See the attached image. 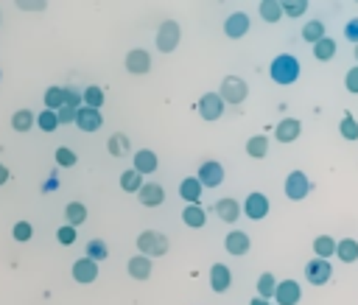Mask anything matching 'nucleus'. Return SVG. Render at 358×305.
I'll list each match as a JSON object with an SVG mask.
<instances>
[{"mask_svg":"<svg viewBox=\"0 0 358 305\" xmlns=\"http://www.w3.org/2000/svg\"><path fill=\"white\" fill-rule=\"evenodd\" d=\"M299 62H296V56H291V53H280V56H274L271 59V64H268V76H271V81L274 84H280V87H288V84H294L296 78H299Z\"/></svg>","mask_w":358,"mask_h":305,"instance_id":"nucleus-1","label":"nucleus"},{"mask_svg":"<svg viewBox=\"0 0 358 305\" xmlns=\"http://www.w3.org/2000/svg\"><path fill=\"white\" fill-rule=\"evenodd\" d=\"M179 39H182V28H179V22H176V20H162L159 28H157V34H154V45H157V50H159V53H171V50L179 48Z\"/></svg>","mask_w":358,"mask_h":305,"instance_id":"nucleus-2","label":"nucleus"},{"mask_svg":"<svg viewBox=\"0 0 358 305\" xmlns=\"http://www.w3.org/2000/svg\"><path fill=\"white\" fill-rule=\"evenodd\" d=\"M137 252L145 257H162L168 255V238L157 229H143L137 235Z\"/></svg>","mask_w":358,"mask_h":305,"instance_id":"nucleus-3","label":"nucleus"},{"mask_svg":"<svg viewBox=\"0 0 358 305\" xmlns=\"http://www.w3.org/2000/svg\"><path fill=\"white\" fill-rule=\"evenodd\" d=\"M218 95H221L224 104H243L246 95H249V84L241 76H224L221 87H218Z\"/></svg>","mask_w":358,"mask_h":305,"instance_id":"nucleus-4","label":"nucleus"},{"mask_svg":"<svg viewBox=\"0 0 358 305\" xmlns=\"http://www.w3.org/2000/svg\"><path fill=\"white\" fill-rule=\"evenodd\" d=\"M282 190H285V196H288L291 201H302V199L310 193V179H308V173H305V171H291V173L285 176Z\"/></svg>","mask_w":358,"mask_h":305,"instance_id":"nucleus-5","label":"nucleus"},{"mask_svg":"<svg viewBox=\"0 0 358 305\" xmlns=\"http://www.w3.org/2000/svg\"><path fill=\"white\" fill-rule=\"evenodd\" d=\"M268 196L266 193H260V190H252L246 199H243V204H241V210L246 213V218H252V221H263L266 215H268Z\"/></svg>","mask_w":358,"mask_h":305,"instance_id":"nucleus-6","label":"nucleus"},{"mask_svg":"<svg viewBox=\"0 0 358 305\" xmlns=\"http://www.w3.org/2000/svg\"><path fill=\"white\" fill-rule=\"evenodd\" d=\"M330 277H333V266H330V260L310 257V260L305 263V280H308L310 285H324Z\"/></svg>","mask_w":358,"mask_h":305,"instance_id":"nucleus-7","label":"nucleus"},{"mask_svg":"<svg viewBox=\"0 0 358 305\" xmlns=\"http://www.w3.org/2000/svg\"><path fill=\"white\" fill-rule=\"evenodd\" d=\"M196 179L201 182V187H218V185L224 182V165H221L218 159H204V162L199 165Z\"/></svg>","mask_w":358,"mask_h":305,"instance_id":"nucleus-8","label":"nucleus"},{"mask_svg":"<svg viewBox=\"0 0 358 305\" xmlns=\"http://www.w3.org/2000/svg\"><path fill=\"white\" fill-rule=\"evenodd\" d=\"M123 64H126V73H131V76H145V73L151 70V53L143 50V48H131V50L126 53Z\"/></svg>","mask_w":358,"mask_h":305,"instance_id":"nucleus-9","label":"nucleus"},{"mask_svg":"<svg viewBox=\"0 0 358 305\" xmlns=\"http://www.w3.org/2000/svg\"><path fill=\"white\" fill-rule=\"evenodd\" d=\"M70 274H73V280H76V283L90 285V283H95V280H98V263H95V260H90V257H78V260H73Z\"/></svg>","mask_w":358,"mask_h":305,"instance_id":"nucleus-10","label":"nucleus"},{"mask_svg":"<svg viewBox=\"0 0 358 305\" xmlns=\"http://www.w3.org/2000/svg\"><path fill=\"white\" fill-rule=\"evenodd\" d=\"M199 115H201V120H218V118L224 115V101H221V95H218V92H204V95L199 98Z\"/></svg>","mask_w":358,"mask_h":305,"instance_id":"nucleus-11","label":"nucleus"},{"mask_svg":"<svg viewBox=\"0 0 358 305\" xmlns=\"http://www.w3.org/2000/svg\"><path fill=\"white\" fill-rule=\"evenodd\" d=\"M302 299V288L296 280H280L274 288V302L277 305H296Z\"/></svg>","mask_w":358,"mask_h":305,"instance_id":"nucleus-12","label":"nucleus"},{"mask_svg":"<svg viewBox=\"0 0 358 305\" xmlns=\"http://www.w3.org/2000/svg\"><path fill=\"white\" fill-rule=\"evenodd\" d=\"M249 25H252V20H249L246 11H232V14L224 20V34H227L229 39H241V36H246Z\"/></svg>","mask_w":358,"mask_h":305,"instance_id":"nucleus-13","label":"nucleus"},{"mask_svg":"<svg viewBox=\"0 0 358 305\" xmlns=\"http://www.w3.org/2000/svg\"><path fill=\"white\" fill-rule=\"evenodd\" d=\"M76 126H78L81 132H87V134L98 132V129L103 126V115H101V109H90V106H81V109L76 112Z\"/></svg>","mask_w":358,"mask_h":305,"instance_id":"nucleus-14","label":"nucleus"},{"mask_svg":"<svg viewBox=\"0 0 358 305\" xmlns=\"http://www.w3.org/2000/svg\"><path fill=\"white\" fill-rule=\"evenodd\" d=\"M137 201L143 207H159L165 201V187L157 182H143V187L137 190Z\"/></svg>","mask_w":358,"mask_h":305,"instance_id":"nucleus-15","label":"nucleus"},{"mask_svg":"<svg viewBox=\"0 0 358 305\" xmlns=\"http://www.w3.org/2000/svg\"><path fill=\"white\" fill-rule=\"evenodd\" d=\"M229 285H232V271H229V266L213 263V266H210V288H213L215 294H224V291H229Z\"/></svg>","mask_w":358,"mask_h":305,"instance_id":"nucleus-16","label":"nucleus"},{"mask_svg":"<svg viewBox=\"0 0 358 305\" xmlns=\"http://www.w3.org/2000/svg\"><path fill=\"white\" fill-rule=\"evenodd\" d=\"M140 176H145V173H154L157 168H159V157H157V151H151V148H140V151H134V165H131Z\"/></svg>","mask_w":358,"mask_h":305,"instance_id":"nucleus-17","label":"nucleus"},{"mask_svg":"<svg viewBox=\"0 0 358 305\" xmlns=\"http://www.w3.org/2000/svg\"><path fill=\"white\" fill-rule=\"evenodd\" d=\"M224 246H227L229 255H246L252 249V238L243 229H229L227 238H224Z\"/></svg>","mask_w":358,"mask_h":305,"instance_id":"nucleus-18","label":"nucleus"},{"mask_svg":"<svg viewBox=\"0 0 358 305\" xmlns=\"http://www.w3.org/2000/svg\"><path fill=\"white\" fill-rule=\"evenodd\" d=\"M126 271H129L131 280H148L151 271H154V263H151V257H145V255H131L129 263H126Z\"/></svg>","mask_w":358,"mask_h":305,"instance_id":"nucleus-19","label":"nucleus"},{"mask_svg":"<svg viewBox=\"0 0 358 305\" xmlns=\"http://www.w3.org/2000/svg\"><path fill=\"white\" fill-rule=\"evenodd\" d=\"M299 134H302L299 118H282V120L277 123V129H274V137H277L280 143H294Z\"/></svg>","mask_w":358,"mask_h":305,"instance_id":"nucleus-20","label":"nucleus"},{"mask_svg":"<svg viewBox=\"0 0 358 305\" xmlns=\"http://www.w3.org/2000/svg\"><path fill=\"white\" fill-rule=\"evenodd\" d=\"M241 213H243V210H241V201H235V199H229V196L215 201V215H218L224 224H235V221L241 218Z\"/></svg>","mask_w":358,"mask_h":305,"instance_id":"nucleus-21","label":"nucleus"},{"mask_svg":"<svg viewBox=\"0 0 358 305\" xmlns=\"http://www.w3.org/2000/svg\"><path fill=\"white\" fill-rule=\"evenodd\" d=\"M182 224L190 229H201L207 224V210L201 204H187L182 207Z\"/></svg>","mask_w":358,"mask_h":305,"instance_id":"nucleus-22","label":"nucleus"},{"mask_svg":"<svg viewBox=\"0 0 358 305\" xmlns=\"http://www.w3.org/2000/svg\"><path fill=\"white\" fill-rule=\"evenodd\" d=\"M201 182L196 179V176H185L182 182H179V196L187 201V204H199L201 201Z\"/></svg>","mask_w":358,"mask_h":305,"instance_id":"nucleus-23","label":"nucleus"},{"mask_svg":"<svg viewBox=\"0 0 358 305\" xmlns=\"http://www.w3.org/2000/svg\"><path fill=\"white\" fill-rule=\"evenodd\" d=\"M31 126H36V115H34L31 109L22 106V109H17V112L11 115V129H14V132H22V134H25V132H31Z\"/></svg>","mask_w":358,"mask_h":305,"instance_id":"nucleus-24","label":"nucleus"},{"mask_svg":"<svg viewBox=\"0 0 358 305\" xmlns=\"http://www.w3.org/2000/svg\"><path fill=\"white\" fill-rule=\"evenodd\" d=\"M336 257L344 260V263H355V260H358V241H355V238L336 241Z\"/></svg>","mask_w":358,"mask_h":305,"instance_id":"nucleus-25","label":"nucleus"},{"mask_svg":"<svg viewBox=\"0 0 358 305\" xmlns=\"http://www.w3.org/2000/svg\"><path fill=\"white\" fill-rule=\"evenodd\" d=\"M246 154H249L252 159H263V157L268 154V137H266V134L249 137V140H246Z\"/></svg>","mask_w":358,"mask_h":305,"instance_id":"nucleus-26","label":"nucleus"},{"mask_svg":"<svg viewBox=\"0 0 358 305\" xmlns=\"http://www.w3.org/2000/svg\"><path fill=\"white\" fill-rule=\"evenodd\" d=\"M87 221V207L81 204V201H70L67 207H64V224H70V227H81Z\"/></svg>","mask_w":358,"mask_h":305,"instance_id":"nucleus-27","label":"nucleus"},{"mask_svg":"<svg viewBox=\"0 0 358 305\" xmlns=\"http://www.w3.org/2000/svg\"><path fill=\"white\" fill-rule=\"evenodd\" d=\"M313 252H316V257H322V260L333 257V255H336V238H333V235H316V238H313Z\"/></svg>","mask_w":358,"mask_h":305,"instance_id":"nucleus-28","label":"nucleus"},{"mask_svg":"<svg viewBox=\"0 0 358 305\" xmlns=\"http://www.w3.org/2000/svg\"><path fill=\"white\" fill-rule=\"evenodd\" d=\"M42 101H45V109H50V112H59L62 106H64V87H48L45 90V95H42Z\"/></svg>","mask_w":358,"mask_h":305,"instance_id":"nucleus-29","label":"nucleus"},{"mask_svg":"<svg viewBox=\"0 0 358 305\" xmlns=\"http://www.w3.org/2000/svg\"><path fill=\"white\" fill-rule=\"evenodd\" d=\"M129 137L123 134V132H115V134H109V140H106V151L112 154V157H123V154H129Z\"/></svg>","mask_w":358,"mask_h":305,"instance_id":"nucleus-30","label":"nucleus"},{"mask_svg":"<svg viewBox=\"0 0 358 305\" xmlns=\"http://www.w3.org/2000/svg\"><path fill=\"white\" fill-rule=\"evenodd\" d=\"M117 182H120V190H123V193H137V190L143 187V176H140L134 168H126Z\"/></svg>","mask_w":358,"mask_h":305,"instance_id":"nucleus-31","label":"nucleus"},{"mask_svg":"<svg viewBox=\"0 0 358 305\" xmlns=\"http://www.w3.org/2000/svg\"><path fill=\"white\" fill-rule=\"evenodd\" d=\"M257 11H260V20L277 22V20L282 17V3H280V0H263V3L257 6Z\"/></svg>","mask_w":358,"mask_h":305,"instance_id":"nucleus-32","label":"nucleus"},{"mask_svg":"<svg viewBox=\"0 0 358 305\" xmlns=\"http://www.w3.org/2000/svg\"><path fill=\"white\" fill-rule=\"evenodd\" d=\"M324 36H327V34H324V22H322V20H310V22L302 25V39H305V42L316 45V42L324 39Z\"/></svg>","mask_w":358,"mask_h":305,"instance_id":"nucleus-33","label":"nucleus"},{"mask_svg":"<svg viewBox=\"0 0 358 305\" xmlns=\"http://www.w3.org/2000/svg\"><path fill=\"white\" fill-rule=\"evenodd\" d=\"M81 104L90 106V109H101V104H103V90H101L98 84L84 87V90H81Z\"/></svg>","mask_w":358,"mask_h":305,"instance_id":"nucleus-34","label":"nucleus"},{"mask_svg":"<svg viewBox=\"0 0 358 305\" xmlns=\"http://www.w3.org/2000/svg\"><path fill=\"white\" fill-rule=\"evenodd\" d=\"M87 255L84 257H90V260H95V263H101V260H106V255H109V246H106V241H101V238H92V241H87V249H84Z\"/></svg>","mask_w":358,"mask_h":305,"instance_id":"nucleus-35","label":"nucleus"},{"mask_svg":"<svg viewBox=\"0 0 358 305\" xmlns=\"http://www.w3.org/2000/svg\"><path fill=\"white\" fill-rule=\"evenodd\" d=\"M274 288H277V277L271 271H263L257 277V297L263 299H274Z\"/></svg>","mask_w":358,"mask_h":305,"instance_id":"nucleus-36","label":"nucleus"},{"mask_svg":"<svg viewBox=\"0 0 358 305\" xmlns=\"http://www.w3.org/2000/svg\"><path fill=\"white\" fill-rule=\"evenodd\" d=\"M313 56H316L319 62H330V59L336 56V39H330V36L319 39V42L313 45Z\"/></svg>","mask_w":358,"mask_h":305,"instance_id":"nucleus-37","label":"nucleus"},{"mask_svg":"<svg viewBox=\"0 0 358 305\" xmlns=\"http://www.w3.org/2000/svg\"><path fill=\"white\" fill-rule=\"evenodd\" d=\"M338 134L344 140H358V120L350 112H344V118L338 120Z\"/></svg>","mask_w":358,"mask_h":305,"instance_id":"nucleus-38","label":"nucleus"},{"mask_svg":"<svg viewBox=\"0 0 358 305\" xmlns=\"http://www.w3.org/2000/svg\"><path fill=\"white\" fill-rule=\"evenodd\" d=\"M36 126H39L45 134H50V132H56V129H59V115H56V112H50V109H42V112L36 115Z\"/></svg>","mask_w":358,"mask_h":305,"instance_id":"nucleus-39","label":"nucleus"},{"mask_svg":"<svg viewBox=\"0 0 358 305\" xmlns=\"http://www.w3.org/2000/svg\"><path fill=\"white\" fill-rule=\"evenodd\" d=\"M53 157H56V162H59L62 168H73V165L78 162V154H76L73 148H67V146H59V148L53 151Z\"/></svg>","mask_w":358,"mask_h":305,"instance_id":"nucleus-40","label":"nucleus"},{"mask_svg":"<svg viewBox=\"0 0 358 305\" xmlns=\"http://www.w3.org/2000/svg\"><path fill=\"white\" fill-rule=\"evenodd\" d=\"M308 11V0H282V14L285 17H302Z\"/></svg>","mask_w":358,"mask_h":305,"instance_id":"nucleus-41","label":"nucleus"},{"mask_svg":"<svg viewBox=\"0 0 358 305\" xmlns=\"http://www.w3.org/2000/svg\"><path fill=\"white\" fill-rule=\"evenodd\" d=\"M11 235H14V241H20V243L31 241V238H34V227H31V221H17L14 229H11Z\"/></svg>","mask_w":358,"mask_h":305,"instance_id":"nucleus-42","label":"nucleus"},{"mask_svg":"<svg viewBox=\"0 0 358 305\" xmlns=\"http://www.w3.org/2000/svg\"><path fill=\"white\" fill-rule=\"evenodd\" d=\"M76 238H78V229H76V227H70V224H64V227H59V229H56V241H59L62 246H73V243H76Z\"/></svg>","mask_w":358,"mask_h":305,"instance_id":"nucleus-43","label":"nucleus"},{"mask_svg":"<svg viewBox=\"0 0 358 305\" xmlns=\"http://www.w3.org/2000/svg\"><path fill=\"white\" fill-rule=\"evenodd\" d=\"M64 106H70V109H81L84 104H81V92L76 90V87H64Z\"/></svg>","mask_w":358,"mask_h":305,"instance_id":"nucleus-44","label":"nucleus"},{"mask_svg":"<svg viewBox=\"0 0 358 305\" xmlns=\"http://www.w3.org/2000/svg\"><path fill=\"white\" fill-rule=\"evenodd\" d=\"M344 87H347V92L358 95V64L347 70V76H344Z\"/></svg>","mask_w":358,"mask_h":305,"instance_id":"nucleus-45","label":"nucleus"},{"mask_svg":"<svg viewBox=\"0 0 358 305\" xmlns=\"http://www.w3.org/2000/svg\"><path fill=\"white\" fill-rule=\"evenodd\" d=\"M344 36H347V42L358 45V17L347 20V25H344Z\"/></svg>","mask_w":358,"mask_h":305,"instance_id":"nucleus-46","label":"nucleus"},{"mask_svg":"<svg viewBox=\"0 0 358 305\" xmlns=\"http://www.w3.org/2000/svg\"><path fill=\"white\" fill-rule=\"evenodd\" d=\"M76 112L78 109H70V106H62L56 115H59V126H64V123H76Z\"/></svg>","mask_w":358,"mask_h":305,"instance_id":"nucleus-47","label":"nucleus"},{"mask_svg":"<svg viewBox=\"0 0 358 305\" xmlns=\"http://www.w3.org/2000/svg\"><path fill=\"white\" fill-rule=\"evenodd\" d=\"M17 6H20L22 11H42L48 3H45V0H20Z\"/></svg>","mask_w":358,"mask_h":305,"instance_id":"nucleus-48","label":"nucleus"},{"mask_svg":"<svg viewBox=\"0 0 358 305\" xmlns=\"http://www.w3.org/2000/svg\"><path fill=\"white\" fill-rule=\"evenodd\" d=\"M6 182H8V168H6L3 162H0V187H3Z\"/></svg>","mask_w":358,"mask_h":305,"instance_id":"nucleus-49","label":"nucleus"},{"mask_svg":"<svg viewBox=\"0 0 358 305\" xmlns=\"http://www.w3.org/2000/svg\"><path fill=\"white\" fill-rule=\"evenodd\" d=\"M56 187H59V182H56V179H53V176H50V179H48V185H42V190H56Z\"/></svg>","mask_w":358,"mask_h":305,"instance_id":"nucleus-50","label":"nucleus"},{"mask_svg":"<svg viewBox=\"0 0 358 305\" xmlns=\"http://www.w3.org/2000/svg\"><path fill=\"white\" fill-rule=\"evenodd\" d=\"M249 305H271V302H268V299H263V297H255Z\"/></svg>","mask_w":358,"mask_h":305,"instance_id":"nucleus-51","label":"nucleus"},{"mask_svg":"<svg viewBox=\"0 0 358 305\" xmlns=\"http://www.w3.org/2000/svg\"><path fill=\"white\" fill-rule=\"evenodd\" d=\"M352 56H355V64H358V45H355V50H352Z\"/></svg>","mask_w":358,"mask_h":305,"instance_id":"nucleus-52","label":"nucleus"},{"mask_svg":"<svg viewBox=\"0 0 358 305\" xmlns=\"http://www.w3.org/2000/svg\"><path fill=\"white\" fill-rule=\"evenodd\" d=\"M0 76H3V73H0Z\"/></svg>","mask_w":358,"mask_h":305,"instance_id":"nucleus-53","label":"nucleus"},{"mask_svg":"<svg viewBox=\"0 0 358 305\" xmlns=\"http://www.w3.org/2000/svg\"><path fill=\"white\" fill-rule=\"evenodd\" d=\"M0 20H3V17H0Z\"/></svg>","mask_w":358,"mask_h":305,"instance_id":"nucleus-54","label":"nucleus"}]
</instances>
